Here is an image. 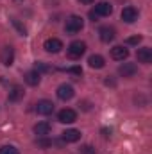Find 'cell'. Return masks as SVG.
<instances>
[{
  "mask_svg": "<svg viewBox=\"0 0 152 154\" xmlns=\"http://www.w3.org/2000/svg\"><path fill=\"white\" fill-rule=\"evenodd\" d=\"M43 47H45V50H47V52L57 54V52H61V48H63V41H61V39H57V38H48V39H45Z\"/></svg>",
  "mask_w": 152,
  "mask_h": 154,
  "instance_id": "obj_4",
  "label": "cell"
},
{
  "mask_svg": "<svg viewBox=\"0 0 152 154\" xmlns=\"http://www.w3.org/2000/svg\"><path fill=\"white\" fill-rule=\"evenodd\" d=\"M136 72H138V66H136L134 63H123V65L118 68V74L122 77H132Z\"/></svg>",
  "mask_w": 152,
  "mask_h": 154,
  "instance_id": "obj_8",
  "label": "cell"
},
{
  "mask_svg": "<svg viewBox=\"0 0 152 154\" xmlns=\"http://www.w3.org/2000/svg\"><path fill=\"white\" fill-rule=\"evenodd\" d=\"M57 97L61 99V100H70L74 95H75V91H74V86L72 84H61L59 88H57Z\"/></svg>",
  "mask_w": 152,
  "mask_h": 154,
  "instance_id": "obj_5",
  "label": "cell"
},
{
  "mask_svg": "<svg viewBox=\"0 0 152 154\" xmlns=\"http://www.w3.org/2000/svg\"><path fill=\"white\" fill-rule=\"evenodd\" d=\"M93 13H95L99 18H100V16H109V14L113 13V5H111V4H108V2H100V4H97V5H95Z\"/></svg>",
  "mask_w": 152,
  "mask_h": 154,
  "instance_id": "obj_7",
  "label": "cell"
},
{
  "mask_svg": "<svg viewBox=\"0 0 152 154\" xmlns=\"http://www.w3.org/2000/svg\"><path fill=\"white\" fill-rule=\"evenodd\" d=\"M63 140H65L66 143L79 142V140H81V131H77V129H66V131L63 133Z\"/></svg>",
  "mask_w": 152,
  "mask_h": 154,
  "instance_id": "obj_14",
  "label": "cell"
},
{
  "mask_svg": "<svg viewBox=\"0 0 152 154\" xmlns=\"http://www.w3.org/2000/svg\"><path fill=\"white\" fill-rule=\"evenodd\" d=\"M99 34H100V39H102L104 43H109V41L114 39V29L109 27V25H104V27H100Z\"/></svg>",
  "mask_w": 152,
  "mask_h": 154,
  "instance_id": "obj_13",
  "label": "cell"
},
{
  "mask_svg": "<svg viewBox=\"0 0 152 154\" xmlns=\"http://www.w3.org/2000/svg\"><path fill=\"white\" fill-rule=\"evenodd\" d=\"M84 52H86V43L84 41H72L68 45V56L72 59H79Z\"/></svg>",
  "mask_w": 152,
  "mask_h": 154,
  "instance_id": "obj_2",
  "label": "cell"
},
{
  "mask_svg": "<svg viewBox=\"0 0 152 154\" xmlns=\"http://www.w3.org/2000/svg\"><path fill=\"white\" fill-rule=\"evenodd\" d=\"M79 2H82V4H91V2H95V0H79Z\"/></svg>",
  "mask_w": 152,
  "mask_h": 154,
  "instance_id": "obj_27",
  "label": "cell"
},
{
  "mask_svg": "<svg viewBox=\"0 0 152 154\" xmlns=\"http://www.w3.org/2000/svg\"><path fill=\"white\" fill-rule=\"evenodd\" d=\"M0 59H2V63H4L5 66H11L13 61H14V50H13L11 47H5V48L2 50V54H0Z\"/></svg>",
  "mask_w": 152,
  "mask_h": 154,
  "instance_id": "obj_12",
  "label": "cell"
},
{
  "mask_svg": "<svg viewBox=\"0 0 152 154\" xmlns=\"http://www.w3.org/2000/svg\"><path fill=\"white\" fill-rule=\"evenodd\" d=\"M82 27H84V20L81 18V16H70L68 20H66V25H65V31L68 32V34H77V32H81L82 31Z\"/></svg>",
  "mask_w": 152,
  "mask_h": 154,
  "instance_id": "obj_1",
  "label": "cell"
},
{
  "mask_svg": "<svg viewBox=\"0 0 152 154\" xmlns=\"http://www.w3.org/2000/svg\"><path fill=\"white\" fill-rule=\"evenodd\" d=\"M68 72L70 74H75V75H81L82 74V68L81 66H72V68H68Z\"/></svg>",
  "mask_w": 152,
  "mask_h": 154,
  "instance_id": "obj_23",
  "label": "cell"
},
{
  "mask_svg": "<svg viewBox=\"0 0 152 154\" xmlns=\"http://www.w3.org/2000/svg\"><path fill=\"white\" fill-rule=\"evenodd\" d=\"M90 18H91V20H93V22H97V18H99V16H97V14H95V13H93V9H91V11H90Z\"/></svg>",
  "mask_w": 152,
  "mask_h": 154,
  "instance_id": "obj_25",
  "label": "cell"
},
{
  "mask_svg": "<svg viewBox=\"0 0 152 154\" xmlns=\"http://www.w3.org/2000/svg\"><path fill=\"white\" fill-rule=\"evenodd\" d=\"M102 133H104V136H106V138H108V136H109V134H111V129H102Z\"/></svg>",
  "mask_w": 152,
  "mask_h": 154,
  "instance_id": "obj_26",
  "label": "cell"
},
{
  "mask_svg": "<svg viewBox=\"0 0 152 154\" xmlns=\"http://www.w3.org/2000/svg\"><path fill=\"white\" fill-rule=\"evenodd\" d=\"M127 56H129V50L122 45H116V47L111 48V57L116 59V61H123V59H127Z\"/></svg>",
  "mask_w": 152,
  "mask_h": 154,
  "instance_id": "obj_10",
  "label": "cell"
},
{
  "mask_svg": "<svg viewBox=\"0 0 152 154\" xmlns=\"http://www.w3.org/2000/svg\"><path fill=\"white\" fill-rule=\"evenodd\" d=\"M36 111H38L39 115H50L54 111V104L50 100L43 99V100H39L38 104H36Z\"/></svg>",
  "mask_w": 152,
  "mask_h": 154,
  "instance_id": "obj_9",
  "label": "cell"
},
{
  "mask_svg": "<svg viewBox=\"0 0 152 154\" xmlns=\"http://www.w3.org/2000/svg\"><path fill=\"white\" fill-rule=\"evenodd\" d=\"M88 63H90V66H91V68H104V65H106L104 57H102V56H99V54H93V56H90Z\"/></svg>",
  "mask_w": 152,
  "mask_h": 154,
  "instance_id": "obj_17",
  "label": "cell"
},
{
  "mask_svg": "<svg viewBox=\"0 0 152 154\" xmlns=\"http://www.w3.org/2000/svg\"><path fill=\"white\" fill-rule=\"evenodd\" d=\"M136 57H138V61H140V63H145V65L152 63V48H149V47L140 48V50L136 52Z\"/></svg>",
  "mask_w": 152,
  "mask_h": 154,
  "instance_id": "obj_11",
  "label": "cell"
},
{
  "mask_svg": "<svg viewBox=\"0 0 152 154\" xmlns=\"http://www.w3.org/2000/svg\"><path fill=\"white\" fill-rule=\"evenodd\" d=\"M50 124L48 122H39V124H36L34 125V133L38 134V136H47L48 133H50Z\"/></svg>",
  "mask_w": 152,
  "mask_h": 154,
  "instance_id": "obj_18",
  "label": "cell"
},
{
  "mask_svg": "<svg viewBox=\"0 0 152 154\" xmlns=\"http://www.w3.org/2000/svg\"><path fill=\"white\" fill-rule=\"evenodd\" d=\"M36 72H54V68L47 66L45 63H36Z\"/></svg>",
  "mask_w": 152,
  "mask_h": 154,
  "instance_id": "obj_20",
  "label": "cell"
},
{
  "mask_svg": "<svg viewBox=\"0 0 152 154\" xmlns=\"http://www.w3.org/2000/svg\"><path fill=\"white\" fill-rule=\"evenodd\" d=\"M122 20L127 22V23H134L138 20V11L132 7V5H127L122 9Z\"/></svg>",
  "mask_w": 152,
  "mask_h": 154,
  "instance_id": "obj_6",
  "label": "cell"
},
{
  "mask_svg": "<svg viewBox=\"0 0 152 154\" xmlns=\"http://www.w3.org/2000/svg\"><path fill=\"white\" fill-rule=\"evenodd\" d=\"M140 41H141V36H132V38L127 39V43H129V45H138Z\"/></svg>",
  "mask_w": 152,
  "mask_h": 154,
  "instance_id": "obj_22",
  "label": "cell"
},
{
  "mask_svg": "<svg viewBox=\"0 0 152 154\" xmlns=\"http://www.w3.org/2000/svg\"><path fill=\"white\" fill-rule=\"evenodd\" d=\"M23 88L22 86H13L11 90H9V100L11 102H18L20 99H23Z\"/></svg>",
  "mask_w": 152,
  "mask_h": 154,
  "instance_id": "obj_15",
  "label": "cell"
},
{
  "mask_svg": "<svg viewBox=\"0 0 152 154\" xmlns=\"http://www.w3.org/2000/svg\"><path fill=\"white\" fill-rule=\"evenodd\" d=\"M39 81H41V75H39V72H36V70H31V72L25 74V82L29 86H38Z\"/></svg>",
  "mask_w": 152,
  "mask_h": 154,
  "instance_id": "obj_16",
  "label": "cell"
},
{
  "mask_svg": "<svg viewBox=\"0 0 152 154\" xmlns=\"http://www.w3.org/2000/svg\"><path fill=\"white\" fill-rule=\"evenodd\" d=\"M81 154H97V152H95V149H93L91 145H84V147L81 149Z\"/></svg>",
  "mask_w": 152,
  "mask_h": 154,
  "instance_id": "obj_21",
  "label": "cell"
},
{
  "mask_svg": "<svg viewBox=\"0 0 152 154\" xmlns=\"http://www.w3.org/2000/svg\"><path fill=\"white\" fill-rule=\"evenodd\" d=\"M38 143L41 145V147H48V145H52V142H48V140H39Z\"/></svg>",
  "mask_w": 152,
  "mask_h": 154,
  "instance_id": "obj_24",
  "label": "cell"
},
{
  "mask_svg": "<svg viewBox=\"0 0 152 154\" xmlns=\"http://www.w3.org/2000/svg\"><path fill=\"white\" fill-rule=\"evenodd\" d=\"M0 154H20V152H18V149L13 147V145H4V147L0 149Z\"/></svg>",
  "mask_w": 152,
  "mask_h": 154,
  "instance_id": "obj_19",
  "label": "cell"
},
{
  "mask_svg": "<svg viewBox=\"0 0 152 154\" xmlns=\"http://www.w3.org/2000/svg\"><path fill=\"white\" fill-rule=\"evenodd\" d=\"M57 120H59L61 124H72V122L77 120V113L74 109H70V108H65V109H61V111L57 113Z\"/></svg>",
  "mask_w": 152,
  "mask_h": 154,
  "instance_id": "obj_3",
  "label": "cell"
}]
</instances>
